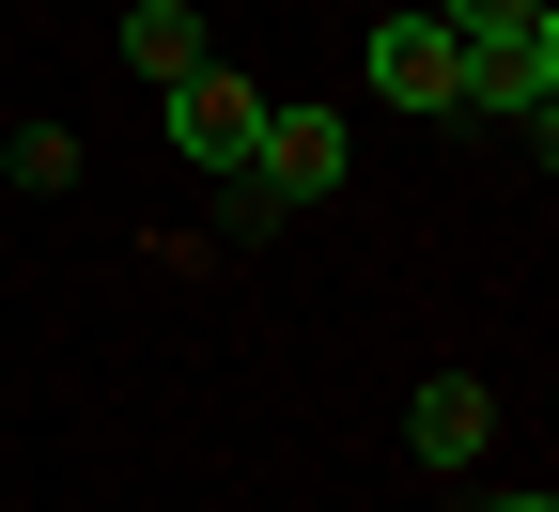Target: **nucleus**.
<instances>
[{
  "mask_svg": "<svg viewBox=\"0 0 559 512\" xmlns=\"http://www.w3.org/2000/svg\"><path fill=\"white\" fill-rule=\"evenodd\" d=\"M0 171H16V187H79V140H62V124H16V140H0Z\"/></svg>",
  "mask_w": 559,
  "mask_h": 512,
  "instance_id": "nucleus-8",
  "label": "nucleus"
},
{
  "mask_svg": "<svg viewBox=\"0 0 559 512\" xmlns=\"http://www.w3.org/2000/svg\"><path fill=\"white\" fill-rule=\"evenodd\" d=\"M451 109H481V124H528V140H544V109H559V32H513V47H466V79H451Z\"/></svg>",
  "mask_w": 559,
  "mask_h": 512,
  "instance_id": "nucleus-2",
  "label": "nucleus"
},
{
  "mask_svg": "<svg viewBox=\"0 0 559 512\" xmlns=\"http://www.w3.org/2000/svg\"><path fill=\"white\" fill-rule=\"evenodd\" d=\"M436 32L451 47H513V32H544V0H436Z\"/></svg>",
  "mask_w": 559,
  "mask_h": 512,
  "instance_id": "nucleus-7",
  "label": "nucleus"
},
{
  "mask_svg": "<svg viewBox=\"0 0 559 512\" xmlns=\"http://www.w3.org/2000/svg\"><path fill=\"white\" fill-rule=\"evenodd\" d=\"M342 156H358V124L342 109H264V140H249V217H280V202H326L342 187Z\"/></svg>",
  "mask_w": 559,
  "mask_h": 512,
  "instance_id": "nucleus-1",
  "label": "nucleus"
},
{
  "mask_svg": "<svg viewBox=\"0 0 559 512\" xmlns=\"http://www.w3.org/2000/svg\"><path fill=\"white\" fill-rule=\"evenodd\" d=\"M451 79H466V47H451L436 16H389V32H373V94H389V109H451Z\"/></svg>",
  "mask_w": 559,
  "mask_h": 512,
  "instance_id": "nucleus-4",
  "label": "nucleus"
},
{
  "mask_svg": "<svg viewBox=\"0 0 559 512\" xmlns=\"http://www.w3.org/2000/svg\"><path fill=\"white\" fill-rule=\"evenodd\" d=\"M124 79H202V16H187V0H140V16H124Z\"/></svg>",
  "mask_w": 559,
  "mask_h": 512,
  "instance_id": "nucleus-6",
  "label": "nucleus"
},
{
  "mask_svg": "<svg viewBox=\"0 0 559 512\" xmlns=\"http://www.w3.org/2000/svg\"><path fill=\"white\" fill-rule=\"evenodd\" d=\"M498 512H559V497H498Z\"/></svg>",
  "mask_w": 559,
  "mask_h": 512,
  "instance_id": "nucleus-9",
  "label": "nucleus"
},
{
  "mask_svg": "<svg viewBox=\"0 0 559 512\" xmlns=\"http://www.w3.org/2000/svg\"><path fill=\"white\" fill-rule=\"evenodd\" d=\"M249 140H264V94H249V79H218V62L171 79V156H187V171H249Z\"/></svg>",
  "mask_w": 559,
  "mask_h": 512,
  "instance_id": "nucleus-3",
  "label": "nucleus"
},
{
  "mask_svg": "<svg viewBox=\"0 0 559 512\" xmlns=\"http://www.w3.org/2000/svg\"><path fill=\"white\" fill-rule=\"evenodd\" d=\"M481 434H498V404H481L466 373H436V389L404 404V451H419V466H481Z\"/></svg>",
  "mask_w": 559,
  "mask_h": 512,
  "instance_id": "nucleus-5",
  "label": "nucleus"
}]
</instances>
